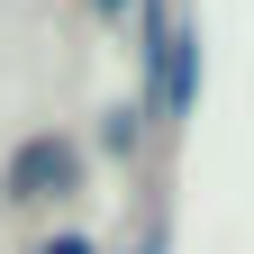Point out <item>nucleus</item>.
<instances>
[{"label": "nucleus", "instance_id": "obj_4", "mask_svg": "<svg viewBox=\"0 0 254 254\" xmlns=\"http://www.w3.org/2000/svg\"><path fill=\"white\" fill-rule=\"evenodd\" d=\"M91 9H100V18H127V9H136V0H91Z\"/></svg>", "mask_w": 254, "mask_h": 254}, {"label": "nucleus", "instance_id": "obj_2", "mask_svg": "<svg viewBox=\"0 0 254 254\" xmlns=\"http://www.w3.org/2000/svg\"><path fill=\"white\" fill-rule=\"evenodd\" d=\"M136 136H145V100H136V109H109V118H100V145H118V154H127Z\"/></svg>", "mask_w": 254, "mask_h": 254}, {"label": "nucleus", "instance_id": "obj_3", "mask_svg": "<svg viewBox=\"0 0 254 254\" xmlns=\"http://www.w3.org/2000/svg\"><path fill=\"white\" fill-rule=\"evenodd\" d=\"M37 254H100V245H91V236H46Z\"/></svg>", "mask_w": 254, "mask_h": 254}, {"label": "nucleus", "instance_id": "obj_1", "mask_svg": "<svg viewBox=\"0 0 254 254\" xmlns=\"http://www.w3.org/2000/svg\"><path fill=\"white\" fill-rule=\"evenodd\" d=\"M73 182H82V145L46 127V136H27L9 164H0V200H55V190H73Z\"/></svg>", "mask_w": 254, "mask_h": 254}, {"label": "nucleus", "instance_id": "obj_5", "mask_svg": "<svg viewBox=\"0 0 254 254\" xmlns=\"http://www.w3.org/2000/svg\"><path fill=\"white\" fill-rule=\"evenodd\" d=\"M127 254H164V227H154V236H136V245H127Z\"/></svg>", "mask_w": 254, "mask_h": 254}]
</instances>
